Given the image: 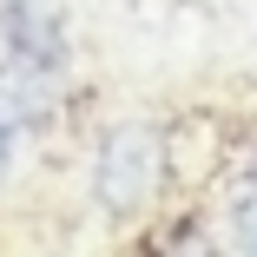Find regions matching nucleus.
<instances>
[{"label":"nucleus","instance_id":"f257e3e1","mask_svg":"<svg viewBox=\"0 0 257 257\" xmlns=\"http://www.w3.org/2000/svg\"><path fill=\"white\" fill-rule=\"evenodd\" d=\"M60 73H66L60 0H0V86L27 106V119L53 106Z\"/></svg>","mask_w":257,"mask_h":257},{"label":"nucleus","instance_id":"f03ea898","mask_svg":"<svg viewBox=\"0 0 257 257\" xmlns=\"http://www.w3.org/2000/svg\"><path fill=\"white\" fill-rule=\"evenodd\" d=\"M159 178H165V145L152 125H119L106 132V145H99V165H92V191L106 211L132 218L145 211L152 198H159Z\"/></svg>","mask_w":257,"mask_h":257},{"label":"nucleus","instance_id":"7ed1b4c3","mask_svg":"<svg viewBox=\"0 0 257 257\" xmlns=\"http://www.w3.org/2000/svg\"><path fill=\"white\" fill-rule=\"evenodd\" d=\"M231 231H237V244H244V250H257V165H250V178L237 185V204H231Z\"/></svg>","mask_w":257,"mask_h":257},{"label":"nucleus","instance_id":"20e7f679","mask_svg":"<svg viewBox=\"0 0 257 257\" xmlns=\"http://www.w3.org/2000/svg\"><path fill=\"white\" fill-rule=\"evenodd\" d=\"M20 125H33V119H27V106H20V99H14L7 86H0V165H7V152H14Z\"/></svg>","mask_w":257,"mask_h":257}]
</instances>
